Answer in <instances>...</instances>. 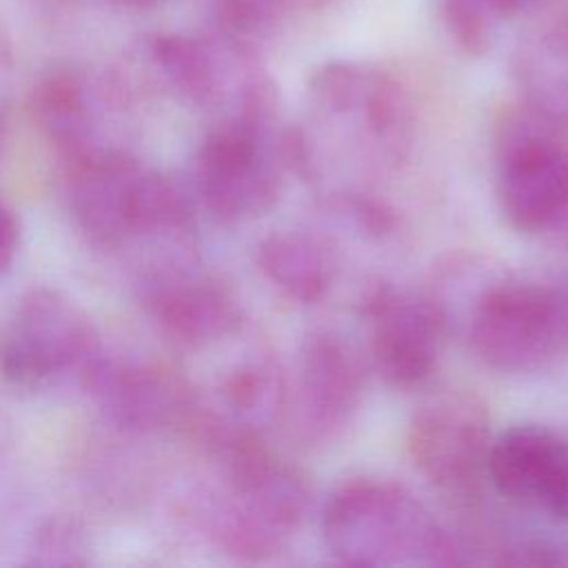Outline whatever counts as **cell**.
<instances>
[{
	"instance_id": "cell-1",
	"label": "cell",
	"mask_w": 568,
	"mask_h": 568,
	"mask_svg": "<svg viewBox=\"0 0 568 568\" xmlns=\"http://www.w3.org/2000/svg\"><path fill=\"white\" fill-rule=\"evenodd\" d=\"M308 129L291 126V164L328 144V155L353 160L362 178L395 173L410 155L413 104L386 71L351 60L326 62L308 82Z\"/></svg>"
},
{
	"instance_id": "cell-2",
	"label": "cell",
	"mask_w": 568,
	"mask_h": 568,
	"mask_svg": "<svg viewBox=\"0 0 568 568\" xmlns=\"http://www.w3.org/2000/svg\"><path fill=\"white\" fill-rule=\"evenodd\" d=\"M322 539L344 566H450L462 548L435 515L388 479H351L324 504Z\"/></svg>"
},
{
	"instance_id": "cell-3",
	"label": "cell",
	"mask_w": 568,
	"mask_h": 568,
	"mask_svg": "<svg viewBox=\"0 0 568 568\" xmlns=\"http://www.w3.org/2000/svg\"><path fill=\"white\" fill-rule=\"evenodd\" d=\"M453 333L493 371H541L568 351V288L521 280L493 266Z\"/></svg>"
},
{
	"instance_id": "cell-4",
	"label": "cell",
	"mask_w": 568,
	"mask_h": 568,
	"mask_svg": "<svg viewBox=\"0 0 568 568\" xmlns=\"http://www.w3.org/2000/svg\"><path fill=\"white\" fill-rule=\"evenodd\" d=\"M220 450L233 497L220 528L224 546L246 559L277 555L308 515L313 488L306 473L255 433H222Z\"/></svg>"
},
{
	"instance_id": "cell-5",
	"label": "cell",
	"mask_w": 568,
	"mask_h": 568,
	"mask_svg": "<svg viewBox=\"0 0 568 568\" xmlns=\"http://www.w3.org/2000/svg\"><path fill=\"white\" fill-rule=\"evenodd\" d=\"M495 193L519 233L564 229L568 220V122L519 100L495 126Z\"/></svg>"
},
{
	"instance_id": "cell-6",
	"label": "cell",
	"mask_w": 568,
	"mask_h": 568,
	"mask_svg": "<svg viewBox=\"0 0 568 568\" xmlns=\"http://www.w3.org/2000/svg\"><path fill=\"white\" fill-rule=\"evenodd\" d=\"M291 164V126L277 106L235 113L215 126L197 151L195 178L206 209L226 222L268 213Z\"/></svg>"
},
{
	"instance_id": "cell-7",
	"label": "cell",
	"mask_w": 568,
	"mask_h": 568,
	"mask_svg": "<svg viewBox=\"0 0 568 568\" xmlns=\"http://www.w3.org/2000/svg\"><path fill=\"white\" fill-rule=\"evenodd\" d=\"M415 468L442 493L470 499L479 493L488 466L490 413L468 388H439L415 408L408 433Z\"/></svg>"
},
{
	"instance_id": "cell-8",
	"label": "cell",
	"mask_w": 568,
	"mask_h": 568,
	"mask_svg": "<svg viewBox=\"0 0 568 568\" xmlns=\"http://www.w3.org/2000/svg\"><path fill=\"white\" fill-rule=\"evenodd\" d=\"M364 390V364L348 339L333 331L304 337L286 386L282 424L306 446H326L353 422Z\"/></svg>"
},
{
	"instance_id": "cell-9",
	"label": "cell",
	"mask_w": 568,
	"mask_h": 568,
	"mask_svg": "<svg viewBox=\"0 0 568 568\" xmlns=\"http://www.w3.org/2000/svg\"><path fill=\"white\" fill-rule=\"evenodd\" d=\"M73 202L82 224L104 240L189 229V209L175 186L126 160L89 162Z\"/></svg>"
},
{
	"instance_id": "cell-10",
	"label": "cell",
	"mask_w": 568,
	"mask_h": 568,
	"mask_svg": "<svg viewBox=\"0 0 568 568\" xmlns=\"http://www.w3.org/2000/svg\"><path fill=\"white\" fill-rule=\"evenodd\" d=\"M359 313L368 324V359L377 377L397 390L426 384L446 337L426 295H408L377 280L364 288Z\"/></svg>"
},
{
	"instance_id": "cell-11",
	"label": "cell",
	"mask_w": 568,
	"mask_h": 568,
	"mask_svg": "<svg viewBox=\"0 0 568 568\" xmlns=\"http://www.w3.org/2000/svg\"><path fill=\"white\" fill-rule=\"evenodd\" d=\"M91 351L84 315L51 291H33L0 331V373L13 384L44 382Z\"/></svg>"
},
{
	"instance_id": "cell-12",
	"label": "cell",
	"mask_w": 568,
	"mask_h": 568,
	"mask_svg": "<svg viewBox=\"0 0 568 568\" xmlns=\"http://www.w3.org/2000/svg\"><path fill=\"white\" fill-rule=\"evenodd\" d=\"M488 481L508 501L550 521H568V442L539 424H517L488 450Z\"/></svg>"
},
{
	"instance_id": "cell-13",
	"label": "cell",
	"mask_w": 568,
	"mask_h": 568,
	"mask_svg": "<svg viewBox=\"0 0 568 568\" xmlns=\"http://www.w3.org/2000/svg\"><path fill=\"white\" fill-rule=\"evenodd\" d=\"M151 302L166 331L193 346L213 344L240 326L235 297L211 277L173 275L155 286Z\"/></svg>"
},
{
	"instance_id": "cell-14",
	"label": "cell",
	"mask_w": 568,
	"mask_h": 568,
	"mask_svg": "<svg viewBox=\"0 0 568 568\" xmlns=\"http://www.w3.org/2000/svg\"><path fill=\"white\" fill-rule=\"evenodd\" d=\"M264 277L295 304H317L333 280L331 251L304 231H275L257 244Z\"/></svg>"
},
{
	"instance_id": "cell-15",
	"label": "cell",
	"mask_w": 568,
	"mask_h": 568,
	"mask_svg": "<svg viewBox=\"0 0 568 568\" xmlns=\"http://www.w3.org/2000/svg\"><path fill=\"white\" fill-rule=\"evenodd\" d=\"M513 73L521 100L568 122V18L544 24L521 40Z\"/></svg>"
},
{
	"instance_id": "cell-16",
	"label": "cell",
	"mask_w": 568,
	"mask_h": 568,
	"mask_svg": "<svg viewBox=\"0 0 568 568\" xmlns=\"http://www.w3.org/2000/svg\"><path fill=\"white\" fill-rule=\"evenodd\" d=\"M286 386L288 375L271 357H257L237 366L224 384L226 406L237 419L235 430L262 435L266 426L280 424Z\"/></svg>"
},
{
	"instance_id": "cell-17",
	"label": "cell",
	"mask_w": 568,
	"mask_h": 568,
	"mask_svg": "<svg viewBox=\"0 0 568 568\" xmlns=\"http://www.w3.org/2000/svg\"><path fill=\"white\" fill-rule=\"evenodd\" d=\"M155 58L173 87L197 104L215 102L222 93V64L215 51L200 40L162 36L153 44Z\"/></svg>"
},
{
	"instance_id": "cell-18",
	"label": "cell",
	"mask_w": 568,
	"mask_h": 568,
	"mask_svg": "<svg viewBox=\"0 0 568 568\" xmlns=\"http://www.w3.org/2000/svg\"><path fill=\"white\" fill-rule=\"evenodd\" d=\"M286 0H215V16L229 44L248 51L282 22Z\"/></svg>"
},
{
	"instance_id": "cell-19",
	"label": "cell",
	"mask_w": 568,
	"mask_h": 568,
	"mask_svg": "<svg viewBox=\"0 0 568 568\" xmlns=\"http://www.w3.org/2000/svg\"><path fill=\"white\" fill-rule=\"evenodd\" d=\"M442 16L462 51L481 55L490 47L497 13L486 0H442Z\"/></svg>"
},
{
	"instance_id": "cell-20",
	"label": "cell",
	"mask_w": 568,
	"mask_h": 568,
	"mask_svg": "<svg viewBox=\"0 0 568 568\" xmlns=\"http://www.w3.org/2000/svg\"><path fill=\"white\" fill-rule=\"evenodd\" d=\"M18 240H20L18 220L11 213V209H7L0 202V273H4L11 266L18 253Z\"/></svg>"
},
{
	"instance_id": "cell-21",
	"label": "cell",
	"mask_w": 568,
	"mask_h": 568,
	"mask_svg": "<svg viewBox=\"0 0 568 568\" xmlns=\"http://www.w3.org/2000/svg\"><path fill=\"white\" fill-rule=\"evenodd\" d=\"M486 2L490 4V9L497 16H515V13H521L530 7H535L541 0H486Z\"/></svg>"
},
{
	"instance_id": "cell-22",
	"label": "cell",
	"mask_w": 568,
	"mask_h": 568,
	"mask_svg": "<svg viewBox=\"0 0 568 568\" xmlns=\"http://www.w3.org/2000/svg\"><path fill=\"white\" fill-rule=\"evenodd\" d=\"M113 4H120V7H151L155 2H162V0H111Z\"/></svg>"
}]
</instances>
